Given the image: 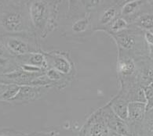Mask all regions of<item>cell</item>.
Returning <instances> with one entry per match:
<instances>
[{
  "mask_svg": "<svg viewBox=\"0 0 153 136\" xmlns=\"http://www.w3.org/2000/svg\"><path fill=\"white\" fill-rule=\"evenodd\" d=\"M20 88H21V86L17 85H8L7 89L0 96V100L7 101V102H10L11 100H13L19 92Z\"/></svg>",
  "mask_w": 153,
  "mask_h": 136,
  "instance_id": "19",
  "label": "cell"
},
{
  "mask_svg": "<svg viewBox=\"0 0 153 136\" xmlns=\"http://www.w3.org/2000/svg\"><path fill=\"white\" fill-rule=\"evenodd\" d=\"M101 114L106 125L111 132L121 136H130V132L126 121H124L111 110L108 103L101 108Z\"/></svg>",
  "mask_w": 153,
  "mask_h": 136,
  "instance_id": "9",
  "label": "cell"
},
{
  "mask_svg": "<svg viewBox=\"0 0 153 136\" xmlns=\"http://www.w3.org/2000/svg\"><path fill=\"white\" fill-rule=\"evenodd\" d=\"M147 103L130 102L128 104V118L126 121L130 133L140 131V125L146 113Z\"/></svg>",
  "mask_w": 153,
  "mask_h": 136,
  "instance_id": "10",
  "label": "cell"
},
{
  "mask_svg": "<svg viewBox=\"0 0 153 136\" xmlns=\"http://www.w3.org/2000/svg\"><path fill=\"white\" fill-rule=\"evenodd\" d=\"M7 86H8V85L0 83V96H1L2 95V93L5 92V90L7 89Z\"/></svg>",
  "mask_w": 153,
  "mask_h": 136,
  "instance_id": "23",
  "label": "cell"
},
{
  "mask_svg": "<svg viewBox=\"0 0 153 136\" xmlns=\"http://www.w3.org/2000/svg\"><path fill=\"white\" fill-rule=\"evenodd\" d=\"M134 27H137L143 31H152L153 30V12H145L140 14L135 21L133 22L132 24Z\"/></svg>",
  "mask_w": 153,
  "mask_h": 136,
  "instance_id": "15",
  "label": "cell"
},
{
  "mask_svg": "<svg viewBox=\"0 0 153 136\" xmlns=\"http://www.w3.org/2000/svg\"><path fill=\"white\" fill-rule=\"evenodd\" d=\"M130 27V24L127 23L126 20H124L123 17H118L104 31L108 35L110 34H116L120 33V32L125 31Z\"/></svg>",
  "mask_w": 153,
  "mask_h": 136,
  "instance_id": "17",
  "label": "cell"
},
{
  "mask_svg": "<svg viewBox=\"0 0 153 136\" xmlns=\"http://www.w3.org/2000/svg\"><path fill=\"white\" fill-rule=\"evenodd\" d=\"M111 136H121V135H120L115 134V133H114V132H112V134H111Z\"/></svg>",
  "mask_w": 153,
  "mask_h": 136,
  "instance_id": "24",
  "label": "cell"
},
{
  "mask_svg": "<svg viewBox=\"0 0 153 136\" xmlns=\"http://www.w3.org/2000/svg\"><path fill=\"white\" fill-rule=\"evenodd\" d=\"M61 1H28V12L34 33L39 38H46L58 26Z\"/></svg>",
  "mask_w": 153,
  "mask_h": 136,
  "instance_id": "2",
  "label": "cell"
},
{
  "mask_svg": "<svg viewBox=\"0 0 153 136\" xmlns=\"http://www.w3.org/2000/svg\"><path fill=\"white\" fill-rule=\"evenodd\" d=\"M48 87L36 86H21L17 96L10 103L15 104H27L38 100L48 91Z\"/></svg>",
  "mask_w": 153,
  "mask_h": 136,
  "instance_id": "11",
  "label": "cell"
},
{
  "mask_svg": "<svg viewBox=\"0 0 153 136\" xmlns=\"http://www.w3.org/2000/svg\"><path fill=\"white\" fill-rule=\"evenodd\" d=\"M0 58H13L6 49L1 38H0Z\"/></svg>",
  "mask_w": 153,
  "mask_h": 136,
  "instance_id": "22",
  "label": "cell"
},
{
  "mask_svg": "<svg viewBox=\"0 0 153 136\" xmlns=\"http://www.w3.org/2000/svg\"><path fill=\"white\" fill-rule=\"evenodd\" d=\"M101 114V108L89 117L79 132V136H111Z\"/></svg>",
  "mask_w": 153,
  "mask_h": 136,
  "instance_id": "7",
  "label": "cell"
},
{
  "mask_svg": "<svg viewBox=\"0 0 153 136\" xmlns=\"http://www.w3.org/2000/svg\"><path fill=\"white\" fill-rule=\"evenodd\" d=\"M0 136H26V135L22 132L12 131V130H5L0 132Z\"/></svg>",
  "mask_w": 153,
  "mask_h": 136,
  "instance_id": "21",
  "label": "cell"
},
{
  "mask_svg": "<svg viewBox=\"0 0 153 136\" xmlns=\"http://www.w3.org/2000/svg\"><path fill=\"white\" fill-rule=\"evenodd\" d=\"M0 29L5 35L35 34L28 12V1L0 2Z\"/></svg>",
  "mask_w": 153,
  "mask_h": 136,
  "instance_id": "1",
  "label": "cell"
},
{
  "mask_svg": "<svg viewBox=\"0 0 153 136\" xmlns=\"http://www.w3.org/2000/svg\"><path fill=\"white\" fill-rule=\"evenodd\" d=\"M18 64H25L40 68V69L46 71L48 68L47 61L45 56L42 53V50L39 52H34L29 54L25 55L22 57L14 58Z\"/></svg>",
  "mask_w": 153,
  "mask_h": 136,
  "instance_id": "13",
  "label": "cell"
},
{
  "mask_svg": "<svg viewBox=\"0 0 153 136\" xmlns=\"http://www.w3.org/2000/svg\"><path fill=\"white\" fill-rule=\"evenodd\" d=\"M108 105L113 110L114 113L124 121L128 118V104L129 102L126 99L122 97L119 93L109 101Z\"/></svg>",
  "mask_w": 153,
  "mask_h": 136,
  "instance_id": "14",
  "label": "cell"
},
{
  "mask_svg": "<svg viewBox=\"0 0 153 136\" xmlns=\"http://www.w3.org/2000/svg\"><path fill=\"white\" fill-rule=\"evenodd\" d=\"M140 134L142 136H153V108L145 113L140 125Z\"/></svg>",
  "mask_w": 153,
  "mask_h": 136,
  "instance_id": "16",
  "label": "cell"
},
{
  "mask_svg": "<svg viewBox=\"0 0 153 136\" xmlns=\"http://www.w3.org/2000/svg\"><path fill=\"white\" fill-rule=\"evenodd\" d=\"M57 132L54 130H49V131H41L26 135V136H57Z\"/></svg>",
  "mask_w": 153,
  "mask_h": 136,
  "instance_id": "20",
  "label": "cell"
},
{
  "mask_svg": "<svg viewBox=\"0 0 153 136\" xmlns=\"http://www.w3.org/2000/svg\"><path fill=\"white\" fill-rule=\"evenodd\" d=\"M116 71L120 83L128 82H138L137 61L126 52L119 49Z\"/></svg>",
  "mask_w": 153,
  "mask_h": 136,
  "instance_id": "6",
  "label": "cell"
},
{
  "mask_svg": "<svg viewBox=\"0 0 153 136\" xmlns=\"http://www.w3.org/2000/svg\"><path fill=\"white\" fill-rule=\"evenodd\" d=\"M42 53L46 57L48 67L54 69L63 75L73 78V63L68 54L57 51H42Z\"/></svg>",
  "mask_w": 153,
  "mask_h": 136,
  "instance_id": "8",
  "label": "cell"
},
{
  "mask_svg": "<svg viewBox=\"0 0 153 136\" xmlns=\"http://www.w3.org/2000/svg\"><path fill=\"white\" fill-rule=\"evenodd\" d=\"M119 50L123 51L133 57L135 60L146 57L148 46L145 39V31L133 25L120 33L110 34Z\"/></svg>",
  "mask_w": 153,
  "mask_h": 136,
  "instance_id": "3",
  "label": "cell"
},
{
  "mask_svg": "<svg viewBox=\"0 0 153 136\" xmlns=\"http://www.w3.org/2000/svg\"><path fill=\"white\" fill-rule=\"evenodd\" d=\"M126 1H103L102 4L90 13L93 31H105L118 17Z\"/></svg>",
  "mask_w": 153,
  "mask_h": 136,
  "instance_id": "5",
  "label": "cell"
},
{
  "mask_svg": "<svg viewBox=\"0 0 153 136\" xmlns=\"http://www.w3.org/2000/svg\"><path fill=\"white\" fill-rule=\"evenodd\" d=\"M0 38L13 58L42 51L36 34L6 35H0Z\"/></svg>",
  "mask_w": 153,
  "mask_h": 136,
  "instance_id": "4",
  "label": "cell"
},
{
  "mask_svg": "<svg viewBox=\"0 0 153 136\" xmlns=\"http://www.w3.org/2000/svg\"><path fill=\"white\" fill-rule=\"evenodd\" d=\"M19 69L14 58H0V75L11 73Z\"/></svg>",
  "mask_w": 153,
  "mask_h": 136,
  "instance_id": "18",
  "label": "cell"
},
{
  "mask_svg": "<svg viewBox=\"0 0 153 136\" xmlns=\"http://www.w3.org/2000/svg\"><path fill=\"white\" fill-rule=\"evenodd\" d=\"M147 1L141 0H130L126 1L125 3L121 7L120 17L127 21L129 24H132L135 20L140 14L145 13L143 12V7L147 6Z\"/></svg>",
  "mask_w": 153,
  "mask_h": 136,
  "instance_id": "12",
  "label": "cell"
}]
</instances>
